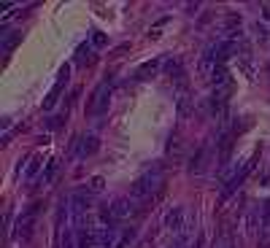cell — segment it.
Listing matches in <instances>:
<instances>
[{
	"label": "cell",
	"mask_w": 270,
	"mask_h": 248,
	"mask_svg": "<svg viewBox=\"0 0 270 248\" xmlns=\"http://www.w3.org/2000/svg\"><path fill=\"white\" fill-rule=\"evenodd\" d=\"M108 103H111L108 84H100V87L95 89V97H92V105H89V111H92V114H106V111H108Z\"/></svg>",
	"instance_id": "5"
},
{
	"label": "cell",
	"mask_w": 270,
	"mask_h": 248,
	"mask_svg": "<svg viewBox=\"0 0 270 248\" xmlns=\"http://www.w3.org/2000/svg\"><path fill=\"white\" fill-rule=\"evenodd\" d=\"M159 186V178L157 175H143V178H138L133 184V189H130V197L133 200H149V197L154 194V189Z\"/></svg>",
	"instance_id": "2"
},
{
	"label": "cell",
	"mask_w": 270,
	"mask_h": 248,
	"mask_svg": "<svg viewBox=\"0 0 270 248\" xmlns=\"http://www.w3.org/2000/svg\"><path fill=\"white\" fill-rule=\"evenodd\" d=\"M259 221H262V229L268 232V229H270V200L262 205V213H259Z\"/></svg>",
	"instance_id": "14"
},
{
	"label": "cell",
	"mask_w": 270,
	"mask_h": 248,
	"mask_svg": "<svg viewBox=\"0 0 270 248\" xmlns=\"http://www.w3.org/2000/svg\"><path fill=\"white\" fill-rule=\"evenodd\" d=\"M62 248H73V237H71V232H65V237H62Z\"/></svg>",
	"instance_id": "23"
},
{
	"label": "cell",
	"mask_w": 270,
	"mask_h": 248,
	"mask_svg": "<svg viewBox=\"0 0 270 248\" xmlns=\"http://www.w3.org/2000/svg\"><path fill=\"white\" fill-rule=\"evenodd\" d=\"M154 70H157V62H149V65H143V68L138 70L135 78H149V76H154Z\"/></svg>",
	"instance_id": "17"
},
{
	"label": "cell",
	"mask_w": 270,
	"mask_h": 248,
	"mask_svg": "<svg viewBox=\"0 0 270 248\" xmlns=\"http://www.w3.org/2000/svg\"><path fill=\"white\" fill-rule=\"evenodd\" d=\"M33 216H36V208H30L27 213H24L22 219H19V229H17V235H19V237H24V240H27L30 232H33Z\"/></svg>",
	"instance_id": "8"
},
{
	"label": "cell",
	"mask_w": 270,
	"mask_h": 248,
	"mask_svg": "<svg viewBox=\"0 0 270 248\" xmlns=\"http://www.w3.org/2000/svg\"><path fill=\"white\" fill-rule=\"evenodd\" d=\"M189 108H192V97L187 92H181V97H178V116H189Z\"/></svg>",
	"instance_id": "11"
},
{
	"label": "cell",
	"mask_w": 270,
	"mask_h": 248,
	"mask_svg": "<svg viewBox=\"0 0 270 248\" xmlns=\"http://www.w3.org/2000/svg\"><path fill=\"white\" fill-rule=\"evenodd\" d=\"M78 248H97V229L78 232Z\"/></svg>",
	"instance_id": "10"
},
{
	"label": "cell",
	"mask_w": 270,
	"mask_h": 248,
	"mask_svg": "<svg viewBox=\"0 0 270 248\" xmlns=\"http://www.w3.org/2000/svg\"><path fill=\"white\" fill-rule=\"evenodd\" d=\"M259 248H270V229L265 232L262 237H259Z\"/></svg>",
	"instance_id": "22"
},
{
	"label": "cell",
	"mask_w": 270,
	"mask_h": 248,
	"mask_svg": "<svg viewBox=\"0 0 270 248\" xmlns=\"http://www.w3.org/2000/svg\"><path fill=\"white\" fill-rule=\"evenodd\" d=\"M65 124V116H57V119H46V127L49 130H57V127H62Z\"/></svg>",
	"instance_id": "20"
},
{
	"label": "cell",
	"mask_w": 270,
	"mask_h": 248,
	"mask_svg": "<svg viewBox=\"0 0 270 248\" xmlns=\"http://www.w3.org/2000/svg\"><path fill=\"white\" fill-rule=\"evenodd\" d=\"M89 62H92V49L81 46L78 49V65H89Z\"/></svg>",
	"instance_id": "15"
},
{
	"label": "cell",
	"mask_w": 270,
	"mask_h": 248,
	"mask_svg": "<svg viewBox=\"0 0 270 248\" xmlns=\"http://www.w3.org/2000/svg\"><path fill=\"white\" fill-rule=\"evenodd\" d=\"M138 213V200L133 197H119L111 202V216L114 219H130V216Z\"/></svg>",
	"instance_id": "3"
},
{
	"label": "cell",
	"mask_w": 270,
	"mask_h": 248,
	"mask_svg": "<svg viewBox=\"0 0 270 248\" xmlns=\"http://www.w3.org/2000/svg\"><path fill=\"white\" fill-rule=\"evenodd\" d=\"M106 189V181L100 178V175H95V178H89V184H87V191H95V194H97V191H103Z\"/></svg>",
	"instance_id": "13"
},
{
	"label": "cell",
	"mask_w": 270,
	"mask_h": 248,
	"mask_svg": "<svg viewBox=\"0 0 270 248\" xmlns=\"http://www.w3.org/2000/svg\"><path fill=\"white\" fill-rule=\"evenodd\" d=\"M213 248H235L232 246V235H222L216 243H213Z\"/></svg>",
	"instance_id": "18"
},
{
	"label": "cell",
	"mask_w": 270,
	"mask_h": 248,
	"mask_svg": "<svg viewBox=\"0 0 270 248\" xmlns=\"http://www.w3.org/2000/svg\"><path fill=\"white\" fill-rule=\"evenodd\" d=\"M165 227L171 232H178L184 227V208H173L171 213L165 216Z\"/></svg>",
	"instance_id": "7"
},
{
	"label": "cell",
	"mask_w": 270,
	"mask_h": 248,
	"mask_svg": "<svg viewBox=\"0 0 270 248\" xmlns=\"http://www.w3.org/2000/svg\"><path fill=\"white\" fill-rule=\"evenodd\" d=\"M106 43H108V38L103 33H95L92 35V46H106Z\"/></svg>",
	"instance_id": "21"
},
{
	"label": "cell",
	"mask_w": 270,
	"mask_h": 248,
	"mask_svg": "<svg viewBox=\"0 0 270 248\" xmlns=\"http://www.w3.org/2000/svg\"><path fill=\"white\" fill-rule=\"evenodd\" d=\"M257 156H259V154H254V156H249V159H246V162H243L241 168H238V170H235V173H232V175H230V178H227V184H224V194H232V191H235V189H238V186H241V184H243V181H246V178H249V175H251V170H254V165H257Z\"/></svg>",
	"instance_id": "1"
},
{
	"label": "cell",
	"mask_w": 270,
	"mask_h": 248,
	"mask_svg": "<svg viewBox=\"0 0 270 248\" xmlns=\"http://www.w3.org/2000/svg\"><path fill=\"white\" fill-rule=\"evenodd\" d=\"M65 81H68V68H65L62 73H59L57 84H54V87H52V92H49V97L43 100V108H46V111H52V108H54V103H57V100H59V92H62Z\"/></svg>",
	"instance_id": "6"
},
{
	"label": "cell",
	"mask_w": 270,
	"mask_h": 248,
	"mask_svg": "<svg viewBox=\"0 0 270 248\" xmlns=\"http://www.w3.org/2000/svg\"><path fill=\"white\" fill-rule=\"evenodd\" d=\"M168 73L176 76V78H178V76H181V62H178V59L173 62V59H171V62H168Z\"/></svg>",
	"instance_id": "19"
},
{
	"label": "cell",
	"mask_w": 270,
	"mask_h": 248,
	"mask_svg": "<svg viewBox=\"0 0 270 248\" xmlns=\"http://www.w3.org/2000/svg\"><path fill=\"white\" fill-rule=\"evenodd\" d=\"M38 168H41V159H38V156H33V162H30V165H27V170H24V175H27V178H36Z\"/></svg>",
	"instance_id": "16"
},
{
	"label": "cell",
	"mask_w": 270,
	"mask_h": 248,
	"mask_svg": "<svg viewBox=\"0 0 270 248\" xmlns=\"http://www.w3.org/2000/svg\"><path fill=\"white\" fill-rule=\"evenodd\" d=\"M206 156H208V146H200L197 154H194V159L189 162V173H203V168H206Z\"/></svg>",
	"instance_id": "9"
},
{
	"label": "cell",
	"mask_w": 270,
	"mask_h": 248,
	"mask_svg": "<svg viewBox=\"0 0 270 248\" xmlns=\"http://www.w3.org/2000/svg\"><path fill=\"white\" fill-rule=\"evenodd\" d=\"M57 168H59V162H57V159H49L46 170H43V181H46V184H52V181H54V173H57Z\"/></svg>",
	"instance_id": "12"
},
{
	"label": "cell",
	"mask_w": 270,
	"mask_h": 248,
	"mask_svg": "<svg viewBox=\"0 0 270 248\" xmlns=\"http://www.w3.org/2000/svg\"><path fill=\"white\" fill-rule=\"evenodd\" d=\"M97 149H100V138H95V135H81L73 151H76L78 159H87V156L97 154Z\"/></svg>",
	"instance_id": "4"
}]
</instances>
